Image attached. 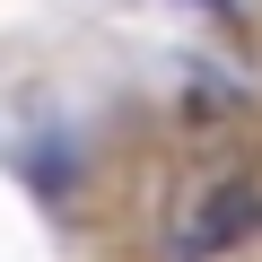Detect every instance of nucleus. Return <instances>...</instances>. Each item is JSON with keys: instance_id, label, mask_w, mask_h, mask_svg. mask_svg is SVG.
I'll list each match as a JSON object with an SVG mask.
<instances>
[{"instance_id": "f257e3e1", "label": "nucleus", "mask_w": 262, "mask_h": 262, "mask_svg": "<svg viewBox=\"0 0 262 262\" xmlns=\"http://www.w3.org/2000/svg\"><path fill=\"white\" fill-rule=\"evenodd\" d=\"M262 227V184L253 175H201L192 201L175 210V262H210Z\"/></svg>"}]
</instances>
